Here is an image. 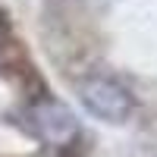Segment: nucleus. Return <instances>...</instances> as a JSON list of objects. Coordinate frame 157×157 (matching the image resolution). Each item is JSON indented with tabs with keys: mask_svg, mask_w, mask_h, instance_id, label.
Returning a JSON list of instances; mask_svg holds the SVG:
<instances>
[{
	"mask_svg": "<svg viewBox=\"0 0 157 157\" xmlns=\"http://www.w3.org/2000/svg\"><path fill=\"white\" fill-rule=\"evenodd\" d=\"M75 91L82 107L104 123H126L132 113V94L110 75H88L78 82Z\"/></svg>",
	"mask_w": 157,
	"mask_h": 157,
	"instance_id": "f257e3e1",
	"label": "nucleus"
},
{
	"mask_svg": "<svg viewBox=\"0 0 157 157\" xmlns=\"http://www.w3.org/2000/svg\"><path fill=\"white\" fill-rule=\"evenodd\" d=\"M29 126L32 132L47 141V145H69L78 135V120L75 113L54 98H38L29 104Z\"/></svg>",
	"mask_w": 157,
	"mask_h": 157,
	"instance_id": "f03ea898",
	"label": "nucleus"
}]
</instances>
